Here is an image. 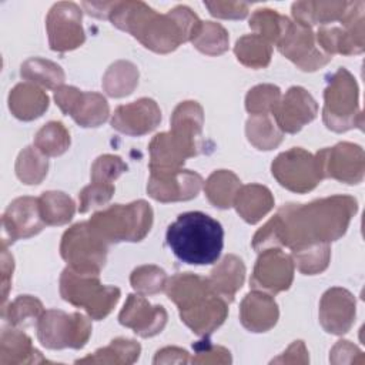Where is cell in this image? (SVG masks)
<instances>
[{
  "label": "cell",
  "instance_id": "6da1fadb",
  "mask_svg": "<svg viewBox=\"0 0 365 365\" xmlns=\"http://www.w3.org/2000/svg\"><path fill=\"white\" fill-rule=\"evenodd\" d=\"M110 13L113 24L158 53L171 51L181 41L191 40L201 24L187 7H175L171 13L158 16L144 3H114Z\"/></svg>",
  "mask_w": 365,
  "mask_h": 365
},
{
  "label": "cell",
  "instance_id": "7a4b0ae2",
  "mask_svg": "<svg viewBox=\"0 0 365 365\" xmlns=\"http://www.w3.org/2000/svg\"><path fill=\"white\" fill-rule=\"evenodd\" d=\"M173 254L190 265L217 262L224 247L222 225L201 211L180 214L165 232Z\"/></svg>",
  "mask_w": 365,
  "mask_h": 365
},
{
  "label": "cell",
  "instance_id": "3957f363",
  "mask_svg": "<svg viewBox=\"0 0 365 365\" xmlns=\"http://www.w3.org/2000/svg\"><path fill=\"white\" fill-rule=\"evenodd\" d=\"M167 292L178 305L181 319L200 335L211 334L227 315L225 302L205 278L190 272L175 275L170 279Z\"/></svg>",
  "mask_w": 365,
  "mask_h": 365
},
{
  "label": "cell",
  "instance_id": "277c9868",
  "mask_svg": "<svg viewBox=\"0 0 365 365\" xmlns=\"http://www.w3.org/2000/svg\"><path fill=\"white\" fill-rule=\"evenodd\" d=\"M153 211L145 201H135L128 205L115 204L94 214L88 224L106 241H140L150 231Z\"/></svg>",
  "mask_w": 365,
  "mask_h": 365
},
{
  "label": "cell",
  "instance_id": "5b68a950",
  "mask_svg": "<svg viewBox=\"0 0 365 365\" xmlns=\"http://www.w3.org/2000/svg\"><path fill=\"white\" fill-rule=\"evenodd\" d=\"M60 291L66 301L86 308L96 319L104 318L120 298V289L103 287L97 274L77 272L70 267L63 271Z\"/></svg>",
  "mask_w": 365,
  "mask_h": 365
},
{
  "label": "cell",
  "instance_id": "8992f818",
  "mask_svg": "<svg viewBox=\"0 0 365 365\" xmlns=\"http://www.w3.org/2000/svg\"><path fill=\"white\" fill-rule=\"evenodd\" d=\"M106 244L88 222H80L66 231L61 242V257L70 262L71 269L98 275L106 261Z\"/></svg>",
  "mask_w": 365,
  "mask_h": 365
},
{
  "label": "cell",
  "instance_id": "52a82bcc",
  "mask_svg": "<svg viewBox=\"0 0 365 365\" xmlns=\"http://www.w3.org/2000/svg\"><path fill=\"white\" fill-rule=\"evenodd\" d=\"M38 339L51 349H60L64 346L81 348L84 346L91 327L88 321L80 315H67L63 311L50 309L38 319Z\"/></svg>",
  "mask_w": 365,
  "mask_h": 365
},
{
  "label": "cell",
  "instance_id": "ba28073f",
  "mask_svg": "<svg viewBox=\"0 0 365 365\" xmlns=\"http://www.w3.org/2000/svg\"><path fill=\"white\" fill-rule=\"evenodd\" d=\"M356 84L345 68H339L325 90L324 121L328 128L345 131L355 125L354 111L358 103Z\"/></svg>",
  "mask_w": 365,
  "mask_h": 365
},
{
  "label": "cell",
  "instance_id": "9c48e42d",
  "mask_svg": "<svg viewBox=\"0 0 365 365\" xmlns=\"http://www.w3.org/2000/svg\"><path fill=\"white\" fill-rule=\"evenodd\" d=\"M272 175L281 185L305 192L312 190L324 177L321 161L301 148H292L282 153L272 163Z\"/></svg>",
  "mask_w": 365,
  "mask_h": 365
},
{
  "label": "cell",
  "instance_id": "30bf717a",
  "mask_svg": "<svg viewBox=\"0 0 365 365\" xmlns=\"http://www.w3.org/2000/svg\"><path fill=\"white\" fill-rule=\"evenodd\" d=\"M54 98L64 114H70L83 127H97L108 115V104L97 93H81L76 87L56 90Z\"/></svg>",
  "mask_w": 365,
  "mask_h": 365
},
{
  "label": "cell",
  "instance_id": "8fae6325",
  "mask_svg": "<svg viewBox=\"0 0 365 365\" xmlns=\"http://www.w3.org/2000/svg\"><path fill=\"white\" fill-rule=\"evenodd\" d=\"M202 178L185 170H154L147 185L148 194L158 201H178L197 197Z\"/></svg>",
  "mask_w": 365,
  "mask_h": 365
},
{
  "label": "cell",
  "instance_id": "7c38bea8",
  "mask_svg": "<svg viewBox=\"0 0 365 365\" xmlns=\"http://www.w3.org/2000/svg\"><path fill=\"white\" fill-rule=\"evenodd\" d=\"M81 11L73 3L56 4L47 20L50 47L56 51L73 50L83 44L84 33L81 29Z\"/></svg>",
  "mask_w": 365,
  "mask_h": 365
},
{
  "label": "cell",
  "instance_id": "4fadbf2b",
  "mask_svg": "<svg viewBox=\"0 0 365 365\" xmlns=\"http://www.w3.org/2000/svg\"><path fill=\"white\" fill-rule=\"evenodd\" d=\"M278 48L289 60L298 64L302 70H317L329 61V56H324L314 47V36L308 26L301 23H291L288 20L281 38L278 40Z\"/></svg>",
  "mask_w": 365,
  "mask_h": 365
},
{
  "label": "cell",
  "instance_id": "5bb4252c",
  "mask_svg": "<svg viewBox=\"0 0 365 365\" xmlns=\"http://www.w3.org/2000/svg\"><path fill=\"white\" fill-rule=\"evenodd\" d=\"M38 198L23 197L14 200L3 215V232L10 242L17 238H29L44 227Z\"/></svg>",
  "mask_w": 365,
  "mask_h": 365
},
{
  "label": "cell",
  "instance_id": "9a60e30c",
  "mask_svg": "<svg viewBox=\"0 0 365 365\" xmlns=\"http://www.w3.org/2000/svg\"><path fill=\"white\" fill-rule=\"evenodd\" d=\"M277 124L287 133H297L317 115L315 100L302 88L291 87L272 110Z\"/></svg>",
  "mask_w": 365,
  "mask_h": 365
},
{
  "label": "cell",
  "instance_id": "2e32d148",
  "mask_svg": "<svg viewBox=\"0 0 365 365\" xmlns=\"http://www.w3.org/2000/svg\"><path fill=\"white\" fill-rule=\"evenodd\" d=\"M292 281V261L279 250L265 251L257 261L251 285L255 289L278 292L287 289Z\"/></svg>",
  "mask_w": 365,
  "mask_h": 365
},
{
  "label": "cell",
  "instance_id": "e0dca14e",
  "mask_svg": "<svg viewBox=\"0 0 365 365\" xmlns=\"http://www.w3.org/2000/svg\"><path fill=\"white\" fill-rule=\"evenodd\" d=\"M161 111L151 98H140L127 106H120L111 120V125L130 135H141L157 127Z\"/></svg>",
  "mask_w": 365,
  "mask_h": 365
},
{
  "label": "cell",
  "instance_id": "ac0fdd59",
  "mask_svg": "<svg viewBox=\"0 0 365 365\" xmlns=\"http://www.w3.org/2000/svg\"><path fill=\"white\" fill-rule=\"evenodd\" d=\"M140 318L143 319L135 334L141 336H153L161 332V329L164 328L167 314L163 307L153 308L144 298L130 295L127 304L124 305V309L120 314V324L134 329Z\"/></svg>",
  "mask_w": 365,
  "mask_h": 365
},
{
  "label": "cell",
  "instance_id": "d6986e66",
  "mask_svg": "<svg viewBox=\"0 0 365 365\" xmlns=\"http://www.w3.org/2000/svg\"><path fill=\"white\" fill-rule=\"evenodd\" d=\"M234 204L237 207L238 214H241V217L247 222L254 224L259 221L272 208L274 200L268 188L252 184L238 190Z\"/></svg>",
  "mask_w": 365,
  "mask_h": 365
},
{
  "label": "cell",
  "instance_id": "ffe728a7",
  "mask_svg": "<svg viewBox=\"0 0 365 365\" xmlns=\"http://www.w3.org/2000/svg\"><path fill=\"white\" fill-rule=\"evenodd\" d=\"M259 309H257L254 295L248 294L241 305V322L252 332H264L275 325L278 318L277 304L264 294H259Z\"/></svg>",
  "mask_w": 365,
  "mask_h": 365
},
{
  "label": "cell",
  "instance_id": "44dd1931",
  "mask_svg": "<svg viewBox=\"0 0 365 365\" xmlns=\"http://www.w3.org/2000/svg\"><path fill=\"white\" fill-rule=\"evenodd\" d=\"M244 274L245 268L242 261L234 255H227L224 261L215 269H212L208 281L218 295L232 301L235 291L242 285Z\"/></svg>",
  "mask_w": 365,
  "mask_h": 365
},
{
  "label": "cell",
  "instance_id": "7402d4cb",
  "mask_svg": "<svg viewBox=\"0 0 365 365\" xmlns=\"http://www.w3.org/2000/svg\"><path fill=\"white\" fill-rule=\"evenodd\" d=\"M351 297L349 292L339 288L327 291L321 302V322L328 332L344 334L352 324V317L341 314V305H344Z\"/></svg>",
  "mask_w": 365,
  "mask_h": 365
},
{
  "label": "cell",
  "instance_id": "603a6c76",
  "mask_svg": "<svg viewBox=\"0 0 365 365\" xmlns=\"http://www.w3.org/2000/svg\"><path fill=\"white\" fill-rule=\"evenodd\" d=\"M241 181L231 171L220 170L210 175L205 182V192L208 200L220 208H228L240 190Z\"/></svg>",
  "mask_w": 365,
  "mask_h": 365
},
{
  "label": "cell",
  "instance_id": "cb8c5ba5",
  "mask_svg": "<svg viewBox=\"0 0 365 365\" xmlns=\"http://www.w3.org/2000/svg\"><path fill=\"white\" fill-rule=\"evenodd\" d=\"M13 98L24 100L26 103L17 104L10 107L13 114L20 120H33L48 107V97L38 88L30 86V84H19L16 86L10 96Z\"/></svg>",
  "mask_w": 365,
  "mask_h": 365
},
{
  "label": "cell",
  "instance_id": "d4e9b609",
  "mask_svg": "<svg viewBox=\"0 0 365 365\" xmlns=\"http://www.w3.org/2000/svg\"><path fill=\"white\" fill-rule=\"evenodd\" d=\"M40 212L46 224L60 225L71 220L74 214V202L64 192L47 191L38 198Z\"/></svg>",
  "mask_w": 365,
  "mask_h": 365
},
{
  "label": "cell",
  "instance_id": "484cf974",
  "mask_svg": "<svg viewBox=\"0 0 365 365\" xmlns=\"http://www.w3.org/2000/svg\"><path fill=\"white\" fill-rule=\"evenodd\" d=\"M202 125V110L195 101L181 103L173 114V133L194 141Z\"/></svg>",
  "mask_w": 365,
  "mask_h": 365
},
{
  "label": "cell",
  "instance_id": "4316f807",
  "mask_svg": "<svg viewBox=\"0 0 365 365\" xmlns=\"http://www.w3.org/2000/svg\"><path fill=\"white\" fill-rule=\"evenodd\" d=\"M235 54L240 61L251 67H265L269 63L271 47L258 34L244 36L235 44Z\"/></svg>",
  "mask_w": 365,
  "mask_h": 365
},
{
  "label": "cell",
  "instance_id": "83f0119b",
  "mask_svg": "<svg viewBox=\"0 0 365 365\" xmlns=\"http://www.w3.org/2000/svg\"><path fill=\"white\" fill-rule=\"evenodd\" d=\"M37 148L47 155H60L70 145V135L61 123L46 124L36 135Z\"/></svg>",
  "mask_w": 365,
  "mask_h": 365
},
{
  "label": "cell",
  "instance_id": "f1b7e54d",
  "mask_svg": "<svg viewBox=\"0 0 365 365\" xmlns=\"http://www.w3.org/2000/svg\"><path fill=\"white\" fill-rule=\"evenodd\" d=\"M194 46L207 54H220L227 48V33L220 24L211 21L201 23L192 37Z\"/></svg>",
  "mask_w": 365,
  "mask_h": 365
},
{
  "label": "cell",
  "instance_id": "f546056e",
  "mask_svg": "<svg viewBox=\"0 0 365 365\" xmlns=\"http://www.w3.org/2000/svg\"><path fill=\"white\" fill-rule=\"evenodd\" d=\"M21 76L48 88L60 86L64 81V73L60 66L48 61L46 70H40L37 58H30L21 66Z\"/></svg>",
  "mask_w": 365,
  "mask_h": 365
},
{
  "label": "cell",
  "instance_id": "4dcf8cb0",
  "mask_svg": "<svg viewBox=\"0 0 365 365\" xmlns=\"http://www.w3.org/2000/svg\"><path fill=\"white\" fill-rule=\"evenodd\" d=\"M33 170H36L41 177H44L47 173V158H43L37 153H34L33 147H27L20 153L17 158L16 173L19 178L26 184H38L40 180Z\"/></svg>",
  "mask_w": 365,
  "mask_h": 365
},
{
  "label": "cell",
  "instance_id": "1f68e13d",
  "mask_svg": "<svg viewBox=\"0 0 365 365\" xmlns=\"http://www.w3.org/2000/svg\"><path fill=\"white\" fill-rule=\"evenodd\" d=\"M279 98V88L275 86H257L247 96V110L252 114H267L272 111Z\"/></svg>",
  "mask_w": 365,
  "mask_h": 365
},
{
  "label": "cell",
  "instance_id": "d6a6232c",
  "mask_svg": "<svg viewBox=\"0 0 365 365\" xmlns=\"http://www.w3.org/2000/svg\"><path fill=\"white\" fill-rule=\"evenodd\" d=\"M328 245L327 244H315L298 251H292L297 258L298 267L305 274H315L322 271L328 264Z\"/></svg>",
  "mask_w": 365,
  "mask_h": 365
},
{
  "label": "cell",
  "instance_id": "836d02e7",
  "mask_svg": "<svg viewBox=\"0 0 365 365\" xmlns=\"http://www.w3.org/2000/svg\"><path fill=\"white\" fill-rule=\"evenodd\" d=\"M165 272L157 267H140L131 274V285L135 291L143 294H154L164 288Z\"/></svg>",
  "mask_w": 365,
  "mask_h": 365
},
{
  "label": "cell",
  "instance_id": "e575fe53",
  "mask_svg": "<svg viewBox=\"0 0 365 365\" xmlns=\"http://www.w3.org/2000/svg\"><path fill=\"white\" fill-rule=\"evenodd\" d=\"M125 170H127V165L121 161L120 157L104 155L97 158V161L94 163L91 177L94 182L111 184V181L115 180Z\"/></svg>",
  "mask_w": 365,
  "mask_h": 365
},
{
  "label": "cell",
  "instance_id": "d590c367",
  "mask_svg": "<svg viewBox=\"0 0 365 365\" xmlns=\"http://www.w3.org/2000/svg\"><path fill=\"white\" fill-rule=\"evenodd\" d=\"M114 192V187L111 184L104 182H93L91 185L86 187L78 198H80V212H86L91 207H98L107 202Z\"/></svg>",
  "mask_w": 365,
  "mask_h": 365
},
{
  "label": "cell",
  "instance_id": "8d00e7d4",
  "mask_svg": "<svg viewBox=\"0 0 365 365\" xmlns=\"http://www.w3.org/2000/svg\"><path fill=\"white\" fill-rule=\"evenodd\" d=\"M41 311V304L29 295L19 297L13 304H10L9 318L13 325H19L26 321L27 317H37Z\"/></svg>",
  "mask_w": 365,
  "mask_h": 365
}]
</instances>
